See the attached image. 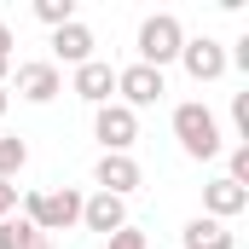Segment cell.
Here are the masks:
<instances>
[{
	"label": "cell",
	"mask_w": 249,
	"mask_h": 249,
	"mask_svg": "<svg viewBox=\"0 0 249 249\" xmlns=\"http://www.w3.org/2000/svg\"><path fill=\"white\" fill-rule=\"evenodd\" d=\"M174 139H180V151H186L191 162H214V157L226 151V139H220V116H214L203 99L174 105Z\"/></svg>",
	"instance_id": "6da1fadb"
},
{
	"label": "cell",
	"mask_w": 249,
	"mask_h": 249,
	"mask_svg": "<svg viewBox=\"0 0 249 249\" xmlns=\"http://www.w3.org/2000/svg\"><path fill=\"white\" fill-rule=\"evenodd\" d=\"M23 220H29L41 238L81 226V191L75 186H64V191H29V197H23Z\"/></svg>",
	"instance_id": "7a4b0ae2"
},
{
	"label": "cell",
	"mask_w": 249,
	"mask_h": 249,
	"mask_svg": "<svg viewBox=\"0 0 249 249\" xmlns=\"http://www.w3.org/2000/svg\"><path fill=\"white\" fill-rule=\"evenodd\" d=\"M133 47H139V64H151V70H168V64L180 58V47H186V23H180L174 12H151V18L139 23Z\"/></svg>",
	"instance_id": "3957f363"
},
{
	"label": "cell",
	"mask_w": 249,
	"mask_h": 249,
	"mask_svg": "<svg viewBox=\"0 0 249 249\" xmlns=\"http://www.w3.org/2000/svg\"><path fill=\"white\" fill-rule=\"evenodd\" d=\"M93 139L105 145V151H116V157H133V139H139V116L127 110V105H99L93 110Z\"/></svg>",
	"instance_id": "277c9868"
},
{
	"label": "cell",
	"mask_w": 249,
	"mask_h": 249,
	"mask_svg": "<svg viewBox=\"0 0 249 249\" xmlns=\"http://www.w3.org/2000/svg\"><path fill=\"white\" fill-rule=\"evenodd\" d=\"M168 93V75L162 70H151V64H127V70H116V105H127L133 116L145 110V105H157Z\"/></svg>",
	"instance_id": "5b68a950"
},
{
	"label": "cell",
	"mask_w": 249,
	"mask_h": 249,
	"mask_svg": "<svg viewBox=\"0 0 249 249\" xmlns=\"http://www.w3.org/2000/svg\"><path fill=\"white\" fill-rule=\"evenodd\" d=\"M174 64H186L191 81H220V75L232 70V64H226V41H214V35H186V47H180Z\"/></svg>",
	"instance_id": "8992f818"
},
{
	"label": "cell",
	"mask_w": 249,
	"mask_h": 249,
	"mask_svg": "<svg viewBox=\"0 0 249 249\" xmlns=\"http://www.w3.org/2000/svg\"><path fill=\"white\" fill-rule=\"evenodd\" d=\"M139 180H145V168H139L133 157H116V151H105V157L93 162V186H99V191H110V197H122V203L139 191Z\"/></svg>",
	"instance_id": "52a82bcc"
},
{
	"label": "cell",
	"mask_w": 249,
	"mask_h": 249,
	"mask_svg": "<svg viewBox=\"0 0 249 249\" xmlns=\"http://www.w3.org/2000/svg\"><path fill=\"white\" fill-rule=\"evenodd\" d=\"M58 93H64V70L53 58L18 64V99H29V105H53Z\"/></svg>",
	"instance_id": "ba28073f"
},
{
	"label": "cell",
	"mask_w": 249,
	"mask_h": 249,
	"mask_svg": "<svg viewBox=\"0 0 249 249\" xmlns=\"http://www.w3.org/2000/svg\"><path fill=\"white\" fill-rule=\"evenodd\" d=\"M70 93H75V99H87L93 110H99V105H110V93H116V64H110V58H87L75 75H70Z\"/></svg>",
	"instance_id": "9c48e42d"
},
{
	"label": "cell",
	"mask_w": 249,
	"mask_h": 249,
	"mask_svg": "<svg viewBox=\"0 0 249 249\" xmlns=\"http://www.w3.org/2000/svg\"><path fill=\"white\" fill-rule=\"evenodd\" d=\"M81 226L87 232H122L127 226V203L122 197H110V191H93V197H81Z\"/></svg>",
	"instance_id": "30bf717a"
},
{
	"label": "cell",
	"mask_w": 249,
	"mask_h": 249,
	"mask_svg": "<svg viewBox=\"0 0 249 249\" xmlns=\"http://www.w3.org/2000/svg\"><path fill=\"white\" fill-rule=\"evenodd\" d=\"M244 209H249V191L232 186L226 174L203 186V214H209V220H220V226H226V220H232V214H244Z\"/></svg>",
	"instance_id": "8fae6325"
},
{
	"label": "cell",
	"mask_w": 249,
	"mask_h": 249,
	"mask_svg": "<svg viewBox=\"0 0 249 249\" xmlns=\"http://www.w3.org/2000/svg\"><path fill=\"white\" fill-rule=\"evenodd\" d=\"M93 47H99V41H93V29H87L81 18H75V23H64V29H53V58L70 64V70H81V64L93 58Z\"/></svg>",
	"instance_id": "7c38bea8"
},
{
	"label": "cell",
	"mask_w": 249,
	"mask_h": 249,
	"mask_svg": "<svg viewBox=\"0 0 249 249\" xmlns=\"http://www.w3.org/2000/svg\"><path fill=\"white\" fill-rule=\"evenodd\" d=\"M180 244H186V249H232V232H226L220 220H209V214H197V220H186V232H180Z\"/></svg>",
	"instance_id": "4fadbf2b"
},
{
	"label": "cell",
	"mask_w": 249,
	"mask_h": 249,
	"mask_svg": "<svg viewBox=\"0 0 249 249\" xmlns=\"http://www.w3.org/2000/svg\"><path fill=\"white\" fill-rule=\"evenodd\" d=\"M29 244H35V226L23 214H6L0 220V249H29Z\"/></svg>",
	"instance_id": "5bb4252c"
},
{
	"label": "cell",
	"mask_w": 249,
	"mask_h": 249,
	"mask_svg": "<svg viewBox=\"0 0 249 249\" xmlns=\"http://www.w3.org/2000/svg\"><path fill=\"white\" fill-rule=\"evenodd\" d=\"M35 18L47 29H64V23H75V0H35Z\"/></svg>",
	"instance_id": "9a60e30c"
},
{
	"label": "cell",
	"mask_w": 249,
	"mask_h": 249,
	"mask_svg": "<svg viewBox=\"0 0 249 249\" xmlns=\"http://www.w3.org/2000/svg\"><path fill=\"white\" fill-rule=\"evenodd\" d=\"M23 162H29V145L23 139H0V180L23 174Z\"/></svg>",
	"instance_id": "2e32d148"
},
{
	"label": "cell",
	"mask_w": 249,
	"mask_h": 249,
	"mask_svg": "<svg viewBox=\"0 0 249 249\" xmlns=\"http://www.w3.org/2000/svg\"><path fill=\"white\" fill-rule=\"evenodd\" d=\"M226 180L249 191V145H232V151H226Z\"/></svg>",
	"instance_id": "e0dca14e"
},
{
	"label": "cell",
	"mask_w": 249,
	"mask_h": 249,
	"mask_svg": "<svg viewBox=\"0 0 249 249\" xmlns=\"http://www.w3.org/2000/svg\"><path fill=\"white\" fill-rule=\"evenodd\" d=\"M232 127H238V145H249V93H232Z\"/></svg>",
	"instance_id": "ac0fdd59"
},
{
	"label": "cell",
	"mask_w": 249,
	"mask_h": 249,
	"mask_svg": "<svg viewBox=\"0 0 249 249\" xmlns=\"http://www.w3.org/2000/svg\"><path fill=\"white\" fill-rule=\"evenodd\" d=\"M105 249H151V244H145V232H139V226H122V232H110V238H105Z\"/></svg>",
	"instance_id": "d6986e66"
},
{
	"label": "cell",
	"mask_w": 249,
	"mask_h": 249,
	"mask_svg": "<svg viewBox=\"0 0 249 249\" xmlns=\"http://www.w3.org/2000/svg\"><path fill=\"white\" fill-rule=\"evenodd\" d=\"M6 214H18V186H12V180H0V220H6Z\"/></svg>",
	"instance_id": "ffe728a7"
},
{
	"label": "cell",
	"mask_w": 249,
	"mask_h": 249,
	"mask_svg": "<svg viewBox=\"0 0 249 249\" xmlns=\"http://www.w3.org/2000/svg\"><path fill=\"white\" fill-rule=\"evenodd\" d=\"M0 53L12 58V29H6V18H0Z\"/></svg>",
	"instance_id": "44dd1931"
},
{
	"label": "cell",
	"mask_w": 249,
	"mask_h": 249,
	"mask_svg": "<svg viewBox=\"0 0 249 249\" xmlns=\"http://www.w3.org/2000/svg\"><path fill=\"white\" fill-rule=\"evenodd\" d=\"M6 110H12V93H6V87H0V116H6Z\"/></svg>",
	"instance_id": "7402d4cb"
},
{
	"label": "cell",
	"mask_w": 249,
	"mask_h": 249,
	"mask_svg": "<svg viewBox=\"0 0 249 249\" xmlns=\"http://www.w3.org/2000/svg\"><path fill=\"white\" fill-rule=\"evenodd\" d=\"M29 249H53V238H41V232H35V244H29Z\"/></svg>",
	"instance_id": "603a6c76"
}]
</instances>
